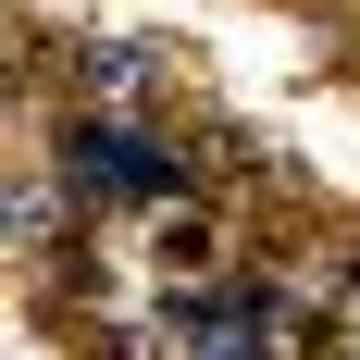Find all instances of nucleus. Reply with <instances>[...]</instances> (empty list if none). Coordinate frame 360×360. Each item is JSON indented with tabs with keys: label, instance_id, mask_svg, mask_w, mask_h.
I'll use <instances>...</instances> for the list:
<instances>
[{
	"label": "nucleus",
	"instance_id": "obj_2",
	"mask_svg": "<svg viewBox=\"0 0 360 360\" xmlns=\"http://www.w3.org/2000/svg\"><path fill=\"white\" fill-rule=\"evenodd\" d=\"M162 75H174L162 37H87V100H149Z\"/></svg>",
	"mask_w": 360,
	"mask_h": 360
},
{
	"label": "nucleus",
	"instance_id": "obj_1",
	"mask_svg": "<svg viewBox=\"0 0 360 360\" xmlns=\"http://www.w3.org/2000/svg\"><path fill=\"white\" fill-rule=\"evenodd\" d=\"M63 174H75V199H87V212H149V199H174V186H186L174 149H149L137 124H100V112L63 137Z\"/></svg>",
	"mask_w": 360,
	"mask_h": 360
}]
</instances>
